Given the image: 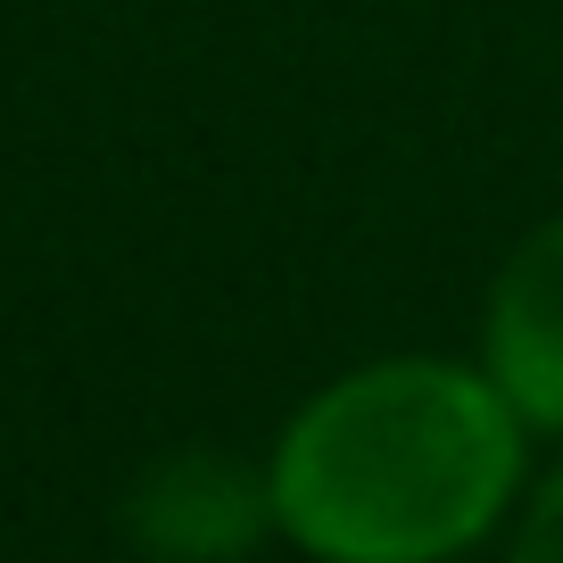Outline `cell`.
<instances>
[{"instance_id":"obj_3","label":"cell","mask_w":563,"mask_h":563,"mask_svg":"<svg viewBox=\"0 0 563 563\" xmlns=\"http://www.w3.org/2000/svg\"><path fill=\"white\" fill-rule=\"evenodd\" d=\"M481 373L522 415V431L563 440V216L530 224L497 265L481 316Z\"/></svg>"},{"instance_id":"obj_1","label":"cell","mask_w":563,"mask_h":563,"mask_svg":"<svg viewBox=\"0 0 563 563\" xmlns=\"http://www.w3.org/2000/svg\"><path fill=\"white\" fill-rule=\"evenodd\" d=\"M265 481L316 563H456L522 489V415L481 365L382 356L282 422Z\"/></svg>"},{"instance_id":"obj_2","label":"cell","mask_w":563,"mask_h":563,"mask_svg":"<svg viewBox=\"0 0 563 563\" xmlns=\"http://www.w3.org/2000/svg\"><path fill=\"white\" fill-rule=\"evenodd\" d=\"M265 530H282L274 481L224 448H175L124 489V539L150 563H241Z\"/></svg>"},{"instance_id":"obj_4","label":"cell","mask_w":563,"mask_h":563,"mask_svg":"<svg viewBox=\"0 0 563 563\" xmlns=\"http://www.w3.org/2000/svg\"><path fill=\"white\" fill-rule=\"evenodd\" d=\"M514 563H563V473L539 481L522 530H514Z\"/></svg>"}]
</instances>
